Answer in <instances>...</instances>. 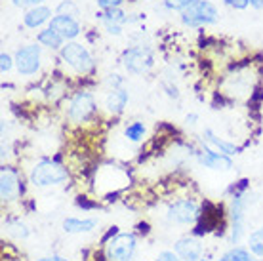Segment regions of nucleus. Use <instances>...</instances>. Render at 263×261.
Listing matches in <instances>:
<instances>
[{
    "mask_svg": "<svg viewBox=\"0 0 263 261\" xmlns=\"http://www.w3.org/2000/svg\"><path fill=\"white\" fill-rule=\"evenodd\" d=\"M69 179L67 168H63L55 160H39L33 164V168L29 172V181L36 189H48V187H60Z\"/></svg>",
    "mask_w": 263,
    "mask_h": 261,
    "instance_id": "nucleus-1",
    "label": "nucleus"
},
{
    "mask_svg": "<svg viewBox=\"0 0 263 261\" xmlns=\"http://www.w3.org/2000/svg\"><path fill=\"white\" fill-rule=\"evenodd\" d=\"M60 58L69 69H72L79 74H88V72H92L96 69V61H93V55L90 53V50L84 44L74 42V40L67 42L61 48Z\"/></svg>",
    "mask_w": 263,
    "mask_h": 261,
    "instance_id": "nucleus-2",
    "label": "nucleus"
},
{
    "mask_svg": "<svg viewBox=\"0 0 263 261\" xmlns=\"http://www.w3.org/2000/svg\"><path fill=\"white\" fill-rule=\"evenodd\" d=\"M217 21H219V12L210 0H197L181 12V23L191 29L214 25Z\"/></svg>",
    "mask_w": 263,
    "mask_h": 261,
    "instance_id": "nucleus-3",
    "label": "nucleus"
},
{
    "mask_svg": "<svg viewBox=\"0 0 263 261\" xmlns=\"http://www.w3.org/2000/svg\"><path fill=\"white\" fill-rule=\"evenodd\" d=\"M98 111V103H96V98L90 91H77L71 99H69V105H67V118L74 122V124H82V122H88L90 118L96 115Z\"/></svg>",
    "mask_w": 263,
    "mask_h": 261,
    "instance_id": "nucleus-4",
    "label": "nucleus"
},
{
    "mask_svg": "<svg viewBox=\"0 0 263 261\" xmlns=\"http://www.w3.org/2000/svg\"><path fill=\"white\" fill-rule=\"evenodd\" d=\"M120 61L130 74H145L155 65V58H153L151 50L145 46H132V48L124 50Z\"/></svg>",
    "mask_w": 263,
    "mask_h": 261,
    "instance_id": "nucleus-5",
    "label": "nucleus"
},
{
    "mask_svg": "<svg viewBox=\"0 0 263 261\" xmlns=\"http://www.w3.org/2000/svg\"><path fill=\"white\" fill-rule=\"evenodd\" d=\"M13 59H15V69L21 77H33L42 67V46H39L36 42L21 46L17 48Z\"/></svg>",
    "mask_w": 263,
    "mask_h": 261,
    "instance_id": "nucleus-6",
    "label": "nucleus"
},
{
    "mask_svg": "<svg viewBox=\"0 0 263 261\" xmlns=\"http://www.w3.org/2000/svg\"><path fill=\"white\" fill-rule=\"evenodd\" d=\"M138 250V240L130 233L117 235L112 240L107 242L105 257L107 261H132Z\"/></svg>",
    "mask_w": 263,
    "mask_h": 261,
    "instance_id": "nucleus-7",
    "label": "nucleus"
},
{
    "mask_svg": "<svg viewBox=\"0 0 263 261\" xmlns=\"http://www.w3.org/2000/svg\"><path fill=\"white\" fill-rule=\"evenodd\" d=\"M198 216H200V208L191 198H179L166 210V217L174 225H193L198 219Z\"/></svg>",
    "mask_w": 263,
    "mask_h": 261,
    "instance_id": "nucleus-8",
    "label": "nucleus"
},
{
    "mask_svg": "<svg viewBox=\"0 0 263 261\" xmlns=\"http://www.w3.org/2000/svg\"><path fill=\"white\" fill-rule=\"evenodd\" d=\"M195 155H197L198 162L202 164L204 168H208V170L227 172L233 168V160H231L229 155L219 153V151H216V149H210L208 145H204L202 149H198Z\"/></svg>",
    "mask_w": 263,
    "mask_h": 261,
    "instance_id": "nucleus-9",
    "label": "nucleus"
},
{
    "mask_svg": "<svg viewBox=\"0 0 263 261\" xmlns=\"http://www.w3.org/2000/svg\"><path fill=\"white\" fill-rule=\"evenodd\" d=\"M21 185H20V174L13 170L12 166H2L0 170V196L4 202H13L20 198Z\"/></svg>",
    "mask_w": 263,
    "mask_h": 261,
    "instance_id": "nucleus-10",
    "label": "nucleus"
},
{
    "mask_svg": "<svg viewBox=\"0 0 263 261\" xmlns=\"http://www.w3.org/2000/svg\"><path fill=\"white\" fill-rule=\"evenodd\" d=\"M246 208H248V198L246 195L233 196V204H231V223H233V231H231V240L237 244L240 236L244 235V219H246Z\"/></svg>",
    "mask_w": 263,
    "mask_h": 261,
    "instance_id": "nucleus-11",
    "label": "nucleus"
},
{
    "mask_svg": "<svg viewBox=\"0 0 263 261\" xmlns=\"http://www.w3.org/2000/svg\"><path fill=\"white\" fill-rule=\"evenodd\" d=\"M48 27H52L53 31H58V33L63 36L65 40H74L82 33V25H80V21L77 17H72V15H67V13H58V15H53L52 21L48 23Z\"/></svg>",
    "mask_w": 263,
    "mask_h": 261,
    "instance_id": "nucleus-12",
    "label": "nucleus"
},
{
    "mask_svg": "<svg viewBox=\"0 0 263 261\" xmlns=\"http://www.w3.org/2000/svg\"><path fill=\"white\" fill-rule=\"evenodd\" d=\"M130 103V94L126 88H117V90H109V94L103 99V107L107 113L111 115H122L126 107Z\"/></svg>",
    "mask_w": 263,
    "mask_h": 261,
    "instance_id": "nucleus-13",
    "label": "nucleus"
},
{
    "mask_svg": "<svg viewBox=\"0 0 263 261\" xmlns=\"http://www.w3.org/2000/svg\"><path fill=\"white\" fill-rule=\"evenodd\" d=\"M176 254L181 257V261H200L202 257V244L195 240L193 236H183L176 242Z\"/></svg>",
    "mask_w": 263,
    "mask_h": 261,
    "instance_id": "nucleus-14",
    "label": "nucleus"
},
{
    "mask_svg": "<svg viewBox=\"0 0 263 261\" xmlns=\"http://www.w3.org/2000/svg\"><path fill=\"white\" fill-rule=\"evenodd\" d=\"M53 17L52 13V8L48 6H33L29 8L25 12V15H23V25L29 27V29H40L42 25H46V23H50Z\"/></svg>",
    "mask_w": 263,
    "mask_h": 261,
    "instance_id": "nucleus-15",
    "label": "nucleus"
},
{
    "mask_svg": "<svg viewBox=\"0 0 263 261\" xmlns=\"http://www.w3.org/2000/svg\"><path fill=\"white\" fill-rule=\"evenodd\" d=\"M98 227V219H82V217H65L63 231L67 235H88Z\"/></svg>",
    "mask_w": 263,
    "mask_h": 261,
    "instance_id": "nucleus-16",
    "label": "nucleus"
},
{
    "mask_svg": "<svg viewBox=\"0 0 263 261\" xmlns=\"http://www.w3.org/2000/svg\"><path fill=\"white\" fill-rule=\"evenodd\" d=\"M202 139L206 141V143H210L212 147H216L219 153H225V155H229V157H233V155H237V153H238L237 145L231 143V141H225L223 137L217 136V134L212 130V128H204Z\"/></svg>",
    "mask_w": 263,
    "mask_h": 261,
    "instance_id": "nucleus-17",
    "label": "nucleus"
},
{
    "mask_svg": "<svg viewBox=\"0 0 263 261\" xmlns=\"http://www.w3.org/2000/svg\"><path fill=\"white\" fill-rule=\"evenodd\" d=\"M36 40H39L40 46L50 48V50H61V48H63V42H65V39H63L58 31H53L52 27H46L44 31H40Z\"/></svg>",
    "mask_w": 263,
    "mask_h": 261,
    "instance_id": "nucleus-18",
    "label": "nucleus"
},
{
    "mask_svg": "<svg viewBox=\"0 0 263 261\" xmlns=\"http://www.w3.org/2000/svg\"><path fill=\"white\" fill-rule=\"evenodd\" d=\"M99 20H101V23H111V25L124 27L130 21V17H128V13L122 8H111V10H103V13L99 15Z\"/></svg>",
    "mask_w": 263,
    "mask_h": 261,
    "instance_id": "nucleus-19",
    "label": "nucleus"
},
{
    "mask_svg": "<svg viewBox=\"0 0 263 261\" xmlns=\"http://www.w3.org/2000/svg\"><path fill=\"white\" fill-rule=\"evenodd\" d=\"M145 134H147V128H145V124H143V122H139V120H136V122H130V124L126 126V130H124L126 139H130V141H134V143L141 141V139L145 137Z\"/></svg>",
    "mask_w": 263,
    "mask_h": 261,
    "instance_id": "nucleus-20",
    "label": "nucleus"
},
{
    "mask_svg": "<svg viewBox=\"0 0 263 261\" xmlns=\"http://www.w3.org/2000/svg\"><path fill=\"white\" fill-rule=\"evenodd\" d=\"M6 231L13 236V238H17V240H27L29 235H31L29 227H27L23 221H20V219H15V221H8Z\"/></svg>",
    "mask_w": 263,
    "mask_h": 261,
    "instance_id": "nucleus-21",
    "label": "nucleus"
},
{
    "mask_svg": "<svg viewBox=\"0 0 263 261\" xmlns=\"http://www.w3.org/2000/svg\"><path fill=\"white\" fill-rule=\"evenodd\" d=\"M248 248H250L252 254L263 257V225L250 233V236H248Z\"/></svg>",
    "mask_w": 263,
    "mask_h": 261,
    "instance_id": "nucleus-22",
    "label": "nucleus"
},
{
    "mask_svg": "<svg viewBox=\"0 0 263 261\" xmlns=\"http://www.w3.org/2000/svg\"><path fill=\"white\" fill-rule=\"evenodd\" d=\"M217 261H254V259H252V255H250V252H248V250L233 248V250H229L227 254L221 255Z\"/></svg>",
    "mask_w": 263,
    "mask_h": 261,
    "instance_id": "nucleus-23",
    "label": "nucleus"
},
{
    "mask_svg": "<svg viewBox=\"0 0 263 261\" xmlns=\"http://www.w3.org/2000/svg\"><path fill=\"white\" fill-rule=\"evenodd\" d=\"M193 2H197V0H164V6L168 10H174V12H183L185 8H189Z\"/></svg>",
    "mask_w": 263,
    "mask_h": 261,
    "instance_id": "nucleus-24",
    "label": "nucleus"
},
{
    "mask_svg": "<svg viewBox=\"0 0 263 261\" xmlns=\"http://www.w3.org/2000/svg\"><path fill=\"white\" fill-rule=\"evenodd\" d=\"M58 13H67V15H72V17H79V8L74 6L71 0H63L58 6Z\"/></svg>",
    "mask_w": 263,
    "mask_h": 261,
    "instance_id": "nucleus-25",
    "label": "nucleus"
},
{
    "mask_svg": "<svg viewBox=\"0 0 263 261\" xmlns=\"http://www.w3.org/2000/svg\"><path fill=\"white\" fill-rule=\"evenodd\" d=\"M13 65H15V59H13L10 53L2 52V55H0V71H2V74H6V72L12 71Z\"/></svg>",
    "mask_w": 263,
    "mask_h": 261,
    "instance_id": "nucleus-26",
    "label": "nucleus"
},
{
    "mask_svg": "<svg viewBox=\"0 0 263 261\" xmlns=\"http://www.w3.org/2000/svg\"><path fill=\"white\" fill-rule=\"evenodd\" d=\"M153 261H181V257H179V255L176 254V252L164 250V252H160V254H158Z\"/></svg>",
    "mask_w": 263,
    "mask_h": 261,
    "instance_id": "nucleus-27",
    "label": "nucleus"
},
{
    "mask_svg": "<svg viewBox=\"0 0 263 261\" xmlns=\"http://www.w3.org/2000/svg\"><path fill=\"white\" fill-rule=\"evenodd\" d=\"M101 10H111V8H120L124 4V0H96Z\"/></svg>",
    "mask_w": 263,
    "mask_h": 261,
    "instance_id": "nucleus-28",
    "label": "nucleus"
},
{
    "mask_svg": "<svg viewBox=\"0 0 263 261\" xmlns=\"http://www.w3.org/2000/svg\"><path fill=\"white\" fill-rule=\"evenodd\" d=\"M223 2L233 10H246L250 6V0H223Z\"/></svg>",
    "mask_w": 263,
    "mask_h": 261,
    "instance_id": "nucleus-29",
    "label": "nucleus"
},
{
    "mask_svg": "<svg viewBox=\"0 0 263 261\" xmlns=\"http://www.w3.org/2000/svg\"><path fill=\"white\" fill-rule=\"evenodd\" d=\"M122 82H124V79L120 77V74H109V79H107V84H109V88L111 90H117V88H122Z\"/></svg>",
    "mask_w": 263,
    "mask_h": 261,
    "instance_id": "nucleus-30",
    "label": "nucleus"
},
{
    "mask_svg": "<svg viewBox=\"0 0 263 261\" xmlns=\"http://www.w3.org/2000/svg\"><path fill=\"white\" fill-rule=\"evenodd\" d=\"M13 6L17 8H33V6H39L40 2H44V0H12Z\"/></svg>",
    "mask_w": 263,
    "mask_h": 261,
    "instance_id": "nucleus-31",
    "label": "nucleus"
},
{
    "mask_svg": "<svg viewBox=\"0 0 263 261\" xmlns=\"http://www.w3.org/2000/svg\"><path fill=\"white\" fill-rule=\"evenodd\" d=\"M103 29H105L107 34H111V36H120V34H122V25H111V23H103Z\"/></svg>",
    "mask_w": 263,
    "mask_h": 261,
    "instance_id": "nucleus-32",
    "label": "nucleus"
},
{
    "mask_svg": "<svg viewBox=\"0 0 263 261\" xmlns=\"http://www.w3.org/2000/svg\"><path fill=\"white\" fill-rule=\"evenodd\" d=\"M36 261H71V259L63 257V255H44V257H39Z\"/></svg>",
    "mask_w": 263,
    "mask_h": 261,
    "instance_id": "nucleus-33",
    "label": "nucleus"
},
{
    "mask_svg": "<svg viewBox=\"0 0 263 261\" xmlns=\"http://www.w3.org/2000/svg\"><path fill=\"white\" fill-rule=\"evenodd\" d=\"M250 6L254 10H263V0H250Z\"/></svg>",
    "mask_w": 263,
    "mask_h": 261,
    "instance_id": "nucleus-34",
    "label": "nucleus"
},
{
    "mask_svg": "<svg viewBox=\"0 0 263 261\" xmlns=\"http://www.w3.org/2000/svg\"><path fill=\"white\" fill-rule=\"evenodd\" d=\"M195 120H197V115H187V118H185V122L191 126H195Z\"/></svg>",
    "mask_w": 263,
    "mask_h": 261,
    "instance_id": "nucleus-35",
    "label": "nucleus"
},
{
    "mask_svg": "<svg viewBox=\"0 0 263 261\" xmlns=\"http://www.w3.org/2000/svg\"><path fill=\"white\" fill-rule=\"evenodd\" d=\"M261 115H263V103H261Z\"/></svg>",
    "mask_w": 263,
    "mask_h": 261,
    "instance_id": "nucleus-36",
    "label": "nucleus"
},
{
    "mask_svg": "<svg viewBox=\"0 0 263 261\" xmlns=\"http://www.w3.org/2000/svg\"><path fill=\"white\" fill-rule=\"evenodd\" d=\"M259 261H263V259H259Z\"/></svg>",
    "mask_w": 263,
    "mask_h": 261,
    "instance_id": "nucleus-37",
    "label": "nucleus"
}]
</instances>
